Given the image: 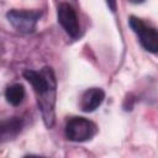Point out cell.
<instances>
[{
  "label": "cell",
  "mask_w": 158,
  "mask_h": 158,
  "mask_svg": "<svg viewBox=\"0 0 158 158\" xmlns=\"http://www.w3.org/2000/svg\"><path fill=\"white\" fill-rule=\"evenodd\" d=\"M107 6H111L112 7V11H115V6H116V2H106Z\"/></svg>",
  "instance_id": "obj_9"
},
{
  "label": "cell",
  "mask_w": 158,
  "mask_h": 158,
  "mask_svg": "<svg viewBox=\"0 0 158 158\" xmlns=\"http://www.w3.org/2000/svg\"><path fill=\"white\" fill-rule=\"evenodd\" d=\"M23 158H43V157H40V156H35V154H30V156H26Z\"/></svg>",
  "instance_id": "obj_10"
},
{
  "label": "cell",
  "mask_w": 158,
  "mask_h": 158,
  "mask_svg": "<svg viewBox=\"0 0 158 158\" xmlns=\"http://www.w3.org/2000/svg\"><path fill=\"white\" fill-rule=\"evenodd\" d=\"M128 25L132 28V31L137 35L142 47L151 52V53H158V30L153 26L146 23L143 20L130 16Z\"/></svg>",
  "instance_id": "obj_2"
},
{
  "label": "cell",
  "mask_w": 158,
  "mask_h": 158,
  "mask_svg": "<svg viewBox=\"0 0 158 158\" xmlns=\"http://www.w3.org/2000/svg\"><path fill=\"white\" fill-rule=\"evenodd\" d=\"M98 131L96 125L85 117H73L65 125V137L73 142H85L91 139Z\"/></svg>",
  "instance_id": "obj_3"
},
{
  "label": "cell",
  "mask_w": 158,
  "mask_h": 158,
  "mask_svg": "<svg viewBox=\"0 0 158 158\" xmlns=\"http://www.w3.org/2000/svg\"><path fill=\"white\" fill-rule=\"evenodd\" d=\"M57 19L64 31L73 38H77L80 33V26L74 7L68 2H60L57 9Z\"/></svg>",
  "instance_id": "obj_5"
},
{
  "label": "cell",
  "mask_w": 158,
  "mask_h": 158,
  "mask_svg": "<svg viewBox=\"0 0 158 158\" xmlns=\"http://www.w3.org/2000/svg\"><path fill=\"white\" fill-rule=\"evenodd\" d=\"M42 12L37 10H17L12 9L6 12V19L12 27L21 33H31L35 31Z\"/></svg>",
  "instance_id": "obj_4"
},
{
  "label": "cell",
  "mask_w": 158,
  "mask_h": 158,
  "mask_svg": "<svg viewBox=\"0 0 158 158\" xmlns=\"http://www.w3.org/2000/svg\"><path fill=\"white\" fill-rule=\"evenodd\" d=\"M5 98L7 102H10L14 106H17L22 102L25 98V89L21 84H12L6 88L5 90Z\"/></svg>",
  "instance_id": "obj_8"
},
{
  "label": "cell",
  "mask_w": 158,
  "mask_h": 158,
  "mask_svg": "<svg viewBox=\"0 0 158 158\" xmlns=\"http://www.w3.org/2000/svg\"><path fill=\"white\" fill-rule=\"evenodd\" d=\"M25 79L33 86L37 95L38 107L46 127L52 128L56 120V93L57 81L51 67H43L40 70L27 69L23 72Z\"/></svg>",
  "instance_id": "obj_1"
},
{
  "label": "cell",
  "mask_w": 158,
  "mask_h": 158,
  "mask_svg": "<svg viewBox=\"0 0 158 158\" xmlns=\"http://www.w3.org/2000/svg\"><path fill=\"white\" fill-rule=\"evenodd\" d=\"M105 93L100 88H90L85 90L80 98V109L85 112H93L104 101Z\"/></svg>",
  "instance_id": "obj_6"
},
{
  "label": "cell",
  "mask_w": 158,
  "mask_h": 158,
  "mask_svg": "<svg viewBox=\"0 0 158 158\" xmlns=\"http://www.w3.org/2000/svg\"><path fill=\"white\" fill-rule=\"evenodd\" d=\"M22 125H23V121L20 117H11L10 120L4 121L2 125H1V137H2V139L16 136L21 131Z\"/></svg>",
  "instance_id": "obj_7"
}]
</instances>
